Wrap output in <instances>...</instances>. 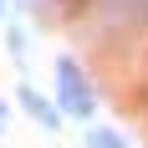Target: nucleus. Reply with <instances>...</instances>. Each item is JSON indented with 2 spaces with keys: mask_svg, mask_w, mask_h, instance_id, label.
Returning a JSON list of instances; mask_svg holds the SVG:
<instances>
[{
  "mask_svg": "<svg viewBox=\"0 0 148 148\" xmlns=\"http://www.w3.org/2000/svg\"><path fill=\"white\" fill-rule=\"evenodd\" d=\"M56 102H61V112H72V118H92V112H97V92H92L87 72L77 66V56L56 61Z\"/></svg>",
  "mask_w": 148,
  "mask_h": 148,
  "instance_id": "obj_1",
  "label": "nucleus"
},
{
  "mask_svg": "<svg viewBox=\"0 0 148 148\" xmlns=\"http://www.w3.org/2000/svg\"><path fill=\"white\" fill-rule=\"evenodd\" d=\"M15 102L26 107V112H31V118H36V123H41L46 133H56V128H61V102H56V97L46 102V97H41V92H36V87H21V92H15Z\"/></svg>",
  "mask_w": 148,
  "mask_h": 148,
  "instance_id": "obj_2",
  "label": "nucleus"
},
{
  "mask_svg": "<svg viewBox=\"0 0 148 148\" xmlns=\"http://www.w3.org/2000/svg\"><path fill=\"white\" fill-rule=\"evenodd\" d=\"M82 148H128V138L112 133V128H92V133L82 138Z\"/></svg>",
  "mask_w": 148,
  "mask_h": 148,
  "instance_id": "obj_3",
  "label": "nucleus"
},
{
  "mask_svg": "<svg viewBox=\"0 0 148 148\" xmlns=\"http://www.w3.org/2000/svg\"><path fill=\"white\" fill-rule=\"evenodd\" d=\"M5 112H10V107H5V102H0V128H5Z\"/></svg>",
  "mask_w": 148,
  "mask_h": 148,
  "instance_id": "obj_4",
  "label": "nucleus"
},
{
  "mask_svg": "<svg viewBox=\"0 0 148 148\" xmlns=\"http://www.w3.org/2000/svg\"><path fill=\"white\" fill-rule=\"evenodd\" d=\"M0 21H5V0H0Z\"/></svg>",
  "mask_w": 148,
  "mask_h": 148,
  "instance_id": "obj_5",
  "label": "nucleus"
},
{
  "mask_svg": "<svg viewBox=\"0 0 148 148\" xmlns=\"http://www.w3.org/2000/svg\"><path fill=\"white\" fill-rule=\"evenodd\" d=\"M138 5H143V10H148V0H138Z\"/></svg>",
  "mask_w": 148,
  "mask_h": 148,
  "instance_id": "obj_6",
  "label": "nucleus"
}]
</instances>
